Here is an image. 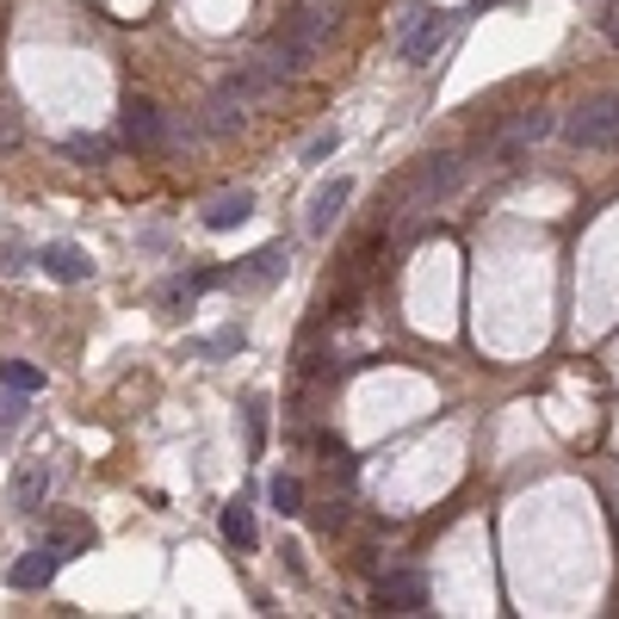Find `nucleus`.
<instances>
[{"label": "nucleus", "mask_w": 619, "mask_h": 619, "mask_svg": "<svg viewBox=\"0 0 619 619\" xmlns=\"http://www.w3.org/2000/svg\"><path fill=\"white\" fill-rule=\"evenodd\" d=\"M545 137H552V112H545V106L521 112V118L502 130V143H495V161H521V155L533 149V143H545Z\"/></svg>", "instance_id": "423d86ee"}, {"label": "nucleus", "mask_w": 619, "mask_h": 619, "mask_svg": "<svg viewBox=\"0 0 619 619\" xmlns=\"http://www.w3.org/2000/svg\"><path fill=\"white\" fill-rule=\"evenodd\" d=\"M285 273V248H261V254H248V266L235 273V285H273Z\"/></svg>", "instance_id": "ddd939ff"}, {"label": "nucleus", "mask_w": 619, "mask_h": 619, "mask_svg": "<svg viewBox=\"0 0 619 619\" xmlns=\"http://www.w3.org/2000/svg\"><path fill=\"white\" fill-rule=\"evenodd\" d=\"M38 266H44L50 279H62V285H81V279L93 273V261L81 254L75 242H50V248H38Z\"/></svg>", "instance_id": "9b49d317"}, {"label": "nucleus", "mask_w": 619, "mask_h": 619, "mask_svg": "<svg viewBox=\"0 0 619 619\" xmlns=\"http://www.w3.org/2000/svg\"><path fill=\"white\" fill-rule=\"evenodd\" d=\"M464 186V161L459 155H428L416 174H409V192H402V211H440Z\"/></svg>", "instance_id": "f03ea898"}, {"label": "nucleus", "mask_w": 619, "mask_h": 619, "mask_svg": "<svg viewBox=\"0 0 619 619\" xmlns=\"http://www.w3.org/2000/svg\"><path fill=\"white\" fill-rule=\"evenodd\" d=\"M223 533H230V545H242V552H248V545H254V514H248V508H223Z\"/></svg>", "instance_id": "2eb2a0df"}, {"label": "nucleus", "mask_w": 619, "mask_h": 619, "mask_svg": "<svg viewBox=\"0 0 619 619\" xmlns=\"http://www.w3.org/2000/svg\"><path fill=\"white\" fill-rule=\"evenodd\" d=\"M323 38H328V13H323V7H292V13H285V19L273 25V38H266V44L242 62L248 81H254L261 93H273L279 81L304 75L310 56L323 50Z\"/></svg>", "instance_id": "f257e3e1"}, {"label": "nucleus", "mask_w": 619, "mask_h": 619, "mask_svg": "<svg viewBox=\"0 0 619 619\" xmlns=\"http://www.w3.org/2000/svg\"><path fill=\"white\" fill-rule=\"evenodd\" d=\"M564 137H570L576 149H619V87L595 93L588 106H576L570 124H564Z\"/></svg>", "instance_id": "7ed1b4c3"}, {"label": "nucleus", "mask_w": 619, "mask_h": 619, "mask_svg": "<svg viewBox=\"0 0 619 619\" xmlns=\"http://www.w3.org/2000/svg\"><path fill=\"white\" fill-rule=\"evenodd\" d=\"M378 607H385V613H421V607H428V583H421L416 570H390L385 583H378Z\"/></svg>", "instance_id": "0eeeda50"}, {"label": "nucleus", "mask_w": 619, "mask_h": 619, "mask_svg": "<svg viewBox=\"0 0 619 619\" xmlns=\"http://www.w3.org/2000/svg\"><path fill=\"white\" fill-rule=\"evenodd\" d=\"M613 44H619V31H613Z\"/></svg>", "instance_id": "412c9836"}, {"label": "nucleus", "mask_w": 619, "mask_h": 619, "mask_svg": "<svg viewBox=\"0 0 619 619\" xmlns=\"http://www.w3.org/2000/svg\"><path fill=\"white\" fill-rule=\"evenodd\" d=\"M44 495H50V464H25V471L13 478V508L38 514V508H44Z\"/></svg>", "instance_id": "f8f14e48"}, {"label": "nucleus", "mask_w": 619, "mask_h": 619, "mask_svg": "<svg viewBox=\"0 0 619 619\" xmlns=\"http://www.w3.org/2000/svg\"><path fill=\"white\" fill-rule=\"evenodd\" d=\"M69 155H81V161H99V155H106V137H69Z\"/></svg>", "instance_id": "a211bd4d"}, {"label": "nucleus", "mask_w": 619, "mask_h": 619, "mask_svg": "<svg viewBox=\"0 0 619 619\" xmlns=\"http://www.w3.org/2000/svg\"><path fill=\"white\" fill-rule=\"evenodd\" d=\"M452 38V13H440V7H409L402 13V44H397V56L409 62V69H428L433 56H440V44Z\"/></svg>", "instance_id": "20e7f679"}, {"label": "nucleus", "mask_w": 619, "mask_h": 619, "mask_svg": "<svg viewBox=\"0 0 619 619\" xmlns=\"http://www.w3.org/2000/svg\"><path fill=\"white\" fill-rule=\"evenodd\" d=\"M0 385H13V390H25V397H38V390H44V371L25 366V359H0Z\"/></svg>", "instance_id": "4468645a"}, {"label": "nucleus", "mask_w": 619, "mask_h": 619, "mask_svg": "<svg viewBox=\"0 0 619 619\" xmlns=\"http://www.w3.org/2000/svg\"><path fill=\"white\" fill-rule=\"evenodd\" d=\"M347 199H354V180H323L316 186V199H310V235H328L335 230V217L347 211Z\"/></svg>", "instance_id": "6e6552de"}, {"label": "nucleus", "mask_w": 619, "mask_h": 619, "mask_svg": "<svg viewBox=\"0 0 619 619\" xmlns=\"http://www.w3.org/2000/svg\"><path fill=\"white\" fill-rule=\"evenodd\" d=\"M62 552H69V539H50L44 552H25V557L13 564V588H44L50 576L62 570Z\"/></svg>", "instance_id": "9d476101"}, {"label": "nucleus", "mask_w": 619, "mask_h": 619, "mask_svg": "<svg viewBox=\"0 0 619 619\" xmlns=\"http://www.w3.org/2000/svg\"><path fill=\"white\" fill-rule=\"evenodd\" d=\"M266 495H273V508H279V514H297V502H304L297 478H273V490H266Z\"/></svg>", "instance_id": "f3484780"}, {"label": "nucleus", "mask_w": 619, "mask_h": 619, "mask_svg": "<svg viewBox=\"0 0 619 619\" xmlns=\"http://www.w3.org/2000/svg\"><path fill=\"white\" fill-rule=\"evenodd\" d=\"M19 416H25V390L0 385V433H13V428H19Z\"/></svg>", "instance_id": "dca6fc26"}, {"label": "nucleus", "mask_w": 619, "mask_h": 619, "mask_svg": "<svg viewBox=\"0 0 619 619\" xmlns=\"http://www.w3.org/2000/svg\"><path fill=\"white\" fill-rule=\"evenodd\" d=\"M19 130H13V118H7V112H0V143H13Z\"/></svg>", "instance_id": "aec40b11"}, {"label": "nucleus", "mask_w": 619, "mask_h": 619, "mask_svg": "<svg viewBox=\"0 0 619 619\" xmlns=\"http://www.w3.org/2000/svg\"><path fill=\"white\" fill-rule=\"evenodd\" d=\"M248 217H254V192L235 186V192H217V199L204 204V230L223 235V230H235V223H248Z\"/></svg>", "instance_id": "1a4fd4ad"}, {"label": "nucleus", "mask_w": 619, "mask_h": 619, "mask_svg": "<svg viewBox=\"0 0 619 619\" xmlns=\"http://www.w3.org/2000/svg\"><path fill=\"white\" fill-rule=\"evenodd\" d=\"M335 143H340V137H335V130H323V137L310 143V149H304V155H310V161H323V155H335Z\"/></svg>", "instance_id": "6ab92c4d"}, {"label": "nucleus", "mask_w": 619, "mask_h": 619, "mask_svg": "<svg viewBox=\"0 0 619 619\" xmlns=\"http://www.w3.org/2000/svg\"><path fill=\"white\" fill-rule=\"evenodd\" d=\"M118 124H124V143H137V149H161L168 143V118H161V106L155 99H124L118 106Z\"/></svg>", "instance_id": "39448f33"}]
</instances>
